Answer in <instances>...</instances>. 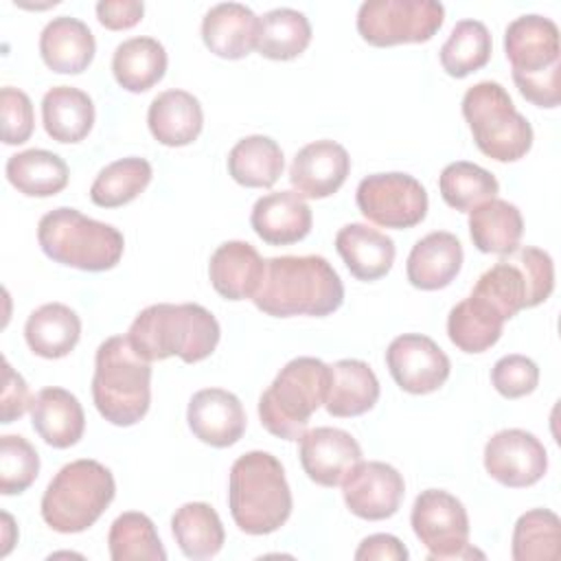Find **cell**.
I'll return each mask as SVG.
<instances>
[{
  "instance_id": "obj_35",
  "label": "cell",
  "mask_w": 561,
  "mask_h": 561,
  "mask_svg": "<svg viewBox=\"0 0 561 561\" xmlns=\"http://www.w3.org/2000/svg\"><path fill=\"white\" fill-rule=\"evenodd\" d=\"M171 533L182 554L195 561L215 557L226 541L224 524L206 502L182 504L171 517Z\"/></svg>"
},
{
  "instance_id": "obj_31",
  "label": "cell",
  "mask_w": 561,
  "mask_h": 561,
  "mask_svg": "<svg viewBox=\"0 0 561 561\" xmlns=\"http://www.w3.org/2000/svg\"><path fill=\"white\" fill-rule=\"evenodd\" d=\"M167 50L156 37L138 35L121 42L112 55L116 83L127 92H147L167 72Z\"/></svg>"
},
{
  "instance_id": "obj_3",
  "label": "cell",
  "mask_w": 561,
  "mask_h": 561,
  "mask_svg": "<svg viewBox=\"0 0 561 561\" xmlns=\"http://www.w3.org/2000/svg\"><path fill=\"white\" fill-rule=\"evenodd\" d=\"M291 491L285 469L270 451H248L230 467L228 508L245 535L276 533L291 515Z\"/></svg>"
},
{
  "instance_id": "obj_37",
  "label": "cell",
  "mask_w": 561,
  "mask_h": 561,
  "mask_svg": "<svg viewBox=\"0 0 561 561\" xmlns=\"http://www.w3.org/2000/svg\"><path fill=\"white\" fill-rule=\"evenodd\" d=\"M506 256L508 259H500L493 267H489L471 289V294L489 302L504 322L517 316L522 309H530V287L526 274L513 252Z\"/></svg>"
},
{
  "instance_id": "obj_39",
  "label": "cell",
  "mask_w": 561,
  "mask_h": 561,
  "mask_svg": "<svg viewBox=\"0 0 561 561\" xmlns=\"http://www.w3.org/2000/svg\"><path fill=\"white\" fill-rule=\"evenodd\" d=\"M491 50L493 39L486 24L480 20H460L451 28L447 42L440 46L438 57L449 77L462 79L484 68L491 59Z\"/></svg>"
},
{
  "instance_id": "obj_40",
  "label": "cell",
  "mask_w": 561,
  "mask_h": 561,
  "mask_svg": "<svg viewBox=\"0 0 561 561\" xmlns=\"http://www.w3.org/2000/svg\"><path fill=\"white\" fill-rule=\"evenodd\" d=\"M561 554V522L548 508H530L517 517L511 539L515 561H557Z\"/></svg>"
},
{
  "instance_id": "obj_10",
  "label": "cell",
  "mask_w": 561,
  "mask_h": 561,
  "mask_svg": "<svg viewBox=\"0 0 561 561\" xmlns=\"http://www.w3.org/2000/svg\"><path fill=\"white\" fill-rule=\"evenodd\" d=\"M410 524L419 541L427 548L430 561L484 557L469 546V515L465 504L443 489H425L416 495Z\"/></svg>"
},
{
  "instance_id": "obj_19",
  "label": "cell",
  "mask_w": 561,
  "mask_h": 561,
  "mask_svg": "<svg viewBox=\"0 0 561 561\" xmlns=\"http://www.w3.org/2000/svg\"><path fill=\"white\" fill-rule=\"evenodd\" d=\"M313 215L296 191H276L259 197L250 213V226L270 245H291L311 232Z\"/></svg>"
},
{
  "instance_id": "obj_45",
  "label": "cell",
  "mask_w": 561,
  "mask_h": 561,
  "mask_svg": "<svg viewBox=\"0 0 561 561\" xmlns=\"http://www.w3.org/2000/svg\"><path fill=\"white\" fill-rule=\"evenodd\" d=\"M0 121H2V142L22 145L31 138L35 127L33 103L26 92L13 85L0 90Z\"/></svg>"
},
{
  "instance_id": "obj_47",
  "label": "cell",
  "mask_w": 561,
  "mask_h": 561,
  "mask_svg": "<svg viewBox=\"0 0 561 561\" xmlns=\"http://www.w3.org/2000/svg\"><path fill=\"white\" fill-rule=\"evenodd\" d=\"M0 403H2V414H0L2 421L0 423H4V425L18 421L33 403L24 377L20 373H15L9 362H4V381H2Z\"/></svg>"
},
{
  "instance_id": "obj_28",
  "label": "cell",
  "mask_w": 561,
  "mask_h": 561,
  "mask_svg": "<svg viewBox=\"0 0 561 561\" xmlns=\"http://www.w3.org/2000/svg\"><path fill=\"white\" fill-rule=\"evenodd\" d=\"M379 381L373 368L362 359H337L331 364V388L324 408L331 416H362L375 408Z\"/></svg>"
},
{
  "instance_id": "obj_16",
  "label": "cell",
  "mask_w": 561,
  "mask_h": 561,
  "mask_svg": "<svg viewBox=\"0 0 561 561\" xmlns=\"http://www.w3.org/2000/svg\"><path fill=\"white\" fill-rule=\"evenodd\" d=\"M298 456L311 482L320 486H337L362 460V447L346 430L313 427L302 434Z\"/></svg>"
},
{
  "instance_id": "obj_29",
  "label": "cell",
  "mask_w": 561,
  "mask_h": 561,
  "mask_svg": "<svg viewBox=\"0 0 561 561\" xmlns=\"http://www.w3.org/2000/svg\"><path fill=\"white\" fill-rule=\"evenodd\" d=\"M42 123L57 142H81L94 125V103L75 85H55L42 99Z\"/></svg>"
},
{
  "instance_id": "obj_6",
  "label": "cell",
  "mask_w": 561,
  "mask_h": 561,
  "mask_svg": "<svg viewBox=\"0 0 561 561\" xmlns=\"http://www.w3.org/2000/svg\"><path fill=\"white\" fill-rule=\"evenodd\" d=\"M37 243L55 263L81 272L112 270L125 250V239L118 228L85 217L70 206L53 208L39 219Z\"/></svg>"
},
{
  "instance_id": "obj_7",
  "label": "cell",
  "mask_w": 561,
  "mask_h": 561,
  "mask_svg": "<svg viewBox=\"0 0 561 561\" xmlns=\"http://www.w3.org/2000/svg\"><path fill=\"white\" fill-rule=\"evenodd\" d=\"M116 482L112 471L92 458L64 465L42 495V519L61 535L88 530L112 504Z\"/></svg>"
},
{
  "instance_id": "obj_46",
  "label": "cell",
  "mask_w": 561,
  "mask_h": 561,
  "mask_svg": "<svg viewBox=\"0 0 561 561\" xmlns=\"http://www.w3.org/2000/svg\"><path fill=\"white\" fill-rule=\"evenodd\" d=\"M513 256L522 265L528 287H530V307L541 305L554 289V263L546 250L524 245L513 250Z\"/></svg>"
},
{
  "instance_id": "obj_13",
  "label": "cell",
  "mask_w": 561,
  "mask_h": 561,
  "mask_svg": "<svg viewBox=\"0 0 561 561\" xmlns=\"http://www.w3.org/2000/svg\"><path fill=\"white\" fill-rule=\"evenodd\" d=\"M386 366L394 383L410 394L438 390L451 370L445 351L423 333L397 335L386 348Z\"/></svg>"
},
{
  "instance_id": "obj_20",
  "label": "cell",
  "mask_w": 561,
  "mask_h": 561,
  "mask_svg": "<svg viewBox=\"0 0 561 561\" xmlns=\"http://www.w3.org/2000/svg\"><path fill=\"white\" fill-rule=\"evenodd\" d=\"M462 243L447 230H434L419 239L405 263V274L412 287L436 291L447 287L462 267Z\"/></svg>"
},
{
  "instance_id": "obj_11",
  "label": "cell",
  "mask_w": 561,
  "mask_h": 561,
  "mask_svg": "<svg viewBox=\"0 0 561 561\" xmlns=\"http://www.w3.org/2000/svg\"><path fill=\"white\" fill-rule=\"evenodd\" d=\"M359 213L383 228L405 230L427 215V191L410 173L390 171L366 175L355 191Z\"/></svg>"
},
{
  "instance_id": "obj_34",
  "label": "cell",
  "mask_w": 561,
  "mask_h": 561,
  "mask_svg": "<svg viewBox=\"0 0 561 561\" xmlns=\"http://www.w3.org/2000/svg\"><path fill=\"white\" fill-rule=\"evenodd\" d=\"M502 329V316L473 294L456 302L447 316V335L451 344L471 355L491 348L500 340Z\"/></svg>"
},
{
  "instance_id": "obj_14",
  "label": "cell",
  "mask_w": 561,
  "mask_h": 561,
  "mask_svg": "<svg viewBox=\"0 0 561 561\" xmlns=\"http://www.w3.org/2000/svg\"><path fill=\"white\" fill-rule=\"evenodd\" d=\"M348 511L362 519L379 522L392 517L405 495L403 476L388 462L359 460L342 480Z\"/></svg>"
},
{
  "instance_id": "obj_50",
  "label": "cell",
  "mask_w": 561,
  "mask_h": 561,
  "mask_svg": "<svg viewBox=\"0 0 561 561\" xmlns=\"http://www.w3.org/2000/svg\"><path fill=\"white\" fill-rule=\"evenodd\" d=\"M2 522H4V539H2V550H0V557H7L11 546L15 543V537L11 533H15V526H13V517L9 513H2Z\"/></svg>"
},
{
  "instance_id": "obj_18",
  "label": "cell",
  "mask_w": 561,
  "mask_h": 561,
  "mask_svg": "<svg viewBox=\"0 0 561 561\" xmlns=\"http://www.w3.org/2000/svg\"><path fill=\"white\" fill-rule=\"evenodd\" d=\"M351 171L348 151L335 140H313L291 160L289 182L302 197L322 199L342 188Z\"/></svg>"
},
{
  "instance_id": "obj_2",
  "label": "cell",
  "mask_w": 561,
  "mask_h": 561,
  "mask_svg": "<svg viewBox=\"0 0 561 561\" xmlns=\"http://www.w3.org/2000/svg\"><path fill=\"white\" fill-rule=\"evenodd\" d=\"M219 337L217 318L197 302L149 305L127 331L131 348L147 362L175 355L186 364H197L213 355Z\"/></svg>"
},
{
  "instance_id": "obj_4",
  "label": "cell",
  "mask_w": 561,
  "mask_h": 561,
  "mask_svg": "<svg viewBox=\"0 0 561 561\" xmlns=\"http://www.w3.org/2000/svg\"><path fill=\"white\" fill-rule=\"evenodd\" d=\"M92 401L99 414L118 427L136 425L149 412L151 362L131 348L127 335H112L99 344Z\"/></svg>"
},
{
  "instance_id": "obj_42",
  "label": "cell",
  "mask_w": 561,
  "mask_h": 561,
  "mask_svg": "<svg viewBox=\"0 0 561 561\" xmlns=\"http://www.w3.org/2000/svg\"><path fill=\"white\" fill-rule=\"evenodd\" d=\"M438 191L447 206L469 213L476 206L493 199L500 191V184L491 171L476 162L456 160L440 171Z\"/></svg>"
},
{
  "instance_id": "obj_9",
  "label": "cell",
  "mask_w": 561,
  "mask_h": 561,
  "mask_svg": "<svg viewBox=\"0 0 561 561\" xmlns=\"http://www.w3.org/2000/svg\"><path fill=\"white\" fill-rule=\"evenodd\" d=\"M443 22L445 7L436 0H366L357 11V33L379 48L427 42Z\"/></svg>"
},
{
  "instance_id": "obj_32",
  "label": "cell",
  "mask_w": 561,
  "mask_h": 561,
  "mask_svg": "<svg viewBox=\"0 0 561 561\" xmlns=\"http://www.w3.org/2000/svg\"><path fill=\"white\" fill-rule=\"evenodd\" d=\"M285 156L280 145L263 134L241 138L228 153L230 178L248 188H270L283 175Z\"/></svg>"
},
{
  "instance_id": "obj_5",
  "label": "cell",
  "mask_w": 561,
  "mask_h": 561,
  "mask_svg": "<svg viewBox=\"0 0 561 561\" xmlns=\"http://www.w3.org/2000/svg\"><path fill=\"white\" fill-rule=\"evenodd\" d=\"M329 388V364L309 355L294 357L259 399L261 425L283 440H300L311 414L324 405Z\"/></svg>"
},
{
  "instance_id": "obj_12",
  "label": "cell",
  "mask_w": 561,
  "mask_h": 561,
  "mask_svg": "<svg viewBox=\"0 0 561 561\" xmlns=\"http://www.w3.org/2000/svg\"><path fill=\"white\" fill-rule=\"evenodd\" d=\"M486 473L508 489L537 484L548 471L543 443L519 427L495 432L484 445Z\"/></svg>"
},
{
  "instance_id": "obj_1",
  "label": "cell",
  "mask_w": 561,
  "mask_h": 561,
  "mask_svg": "<svg viewBox=\"0 0 561 561\" xmlns=\"http://www.w3.org/2000/svg\"><path fill=\"white\" fill-rule=\"evenodd\" d=\"M252 302L274 318H324L342 307L344 285L324 256H272Z\"/></svg>"
},
{
  "instance_id": "obj_23",
  "label": "cell",
  "mask_w": 561,
  "mask_h": 561,
  "mask_svg": "<svg viewBox=\"0 0 561 561\" xmlns=\"http://www.w3.org/2000/svg\"><path fill=\"white\" fill-rule=\"evenodd\" d=\"M259 18L241 2H221L206 11L202 20V39L206 48L221 59H243L256 48Z\"/></svg>"
},
{
  "instance_id": "obj_21",
  "label": "cell",
  "mask_w": 561,
  "mask_h": 561,
  "mask_svg": "<svg viewBox=\"0 0 561 561\" xmlns=\"http://www.w3.org/2000/svg\"><path fill=\"white\" fill-rule=\"evenodd\" d=\"M265 261L248 241H226L217 245L208 261L213 289L226 300L252 298L263 280Z\"/></svg>"
},
{
  "instance_id": "obj_15",
  "label": "cell",
  "mask_w": 561,
  "mask_h": 561,
  "mask_svg": "<svg viewBox=\"0 0 561 561\" xmlns=\"http://www.w3.org/2000/svg\"><path fill=\"white\" fill-rule=\"evenodd\" d=\"M504 53L513 66V79L561 70L559 28L539 13L519 15L504 31Z\"/></svg>"
},
{
  "instance_id": "obj_36",
  "label": "cell",
  "mask_w": 561,
  "mask_h": 561,
  "mask_svg": "<svg viewBox=\"0 0 561 561\" xmlns=\"http://www.w3.org/2000/svg\"><path fill=\"white\" fill-rule=\"evenodd\" d=\"M311 42V24L298 9L278 7L259 18L256 50L265 59L289 61L307 50Z\"/></svg>"
},
{
  "instance_id": "obj_27",
  "label": "cell",
  "mask_w": 561,
  "mask_h": 561,
  "mask_svg": "<svg viewBox=\"0 0 561 561\" xmlns=\"http://www.w3.org/2000/svg\"><path fill=\"white\" fill-rule=\"evenodd\" d=\"M81 337V320L75 309L64 302H46L31 311L24 324L28 348L44 359L70 355Z\"/></svg>"
},
{
  "instance_id": "obj_26",
  "label": "cell",
  "mask_w": 561,
  "mask_h": 561,
  "mask_svg": "<svg viewBox=\"0 0 561 561\" xmlns=\"http://www.w3.org/2000/svg\"><path fill=\"white\" fill-rule=\"evenodd\" d=\"M151 136L164 147H186L202 134L204 110L197 96L186 90L160 92L147 112Z\"/></svg>"
},
{
  "instance_id": "obj_38",
  "label": "cell",
  "mask_w": 561,
  "mask_h": 561,
  "mask_svg": "<svg viewBox=\"0 0 561 561\" xmlns=\"http://www.w3.org/2000/svg\"><path fill=\"white\" fill-rule=\"evenodd\" d=\"M151 175L153 169L145 158L129 156L114 160L94 178L90 186V199L101 208L125 206L149 186Z\"/></svg>"
},
{
  "instance_id": "obj_49",
  "label": "cell",
  "mask_w": 561,
  "mask_h": 561,
  "mask_svg": "<svg viewBox=\"0 0 561 561\" xmlns=\"http://www.w3.org/2000/svg\"><path fill=\"white\" fill-rule=\"evenodd\" d=\"M408 557V548L401 543V539L388 533L368 535L355 550L357 561H405Z\"/></svg>"
},
{
  "instance_id": "obj_8",
  "label": "cell",
  "mask_w": 561,
  "mask_h": 561,
  "mask_svg": "<svg viewBox=\"0 0 561 561\" xmlns=\"http://www.w3.org/2000/svg\"><path fill=\"white\" fill-rule=\"evenodd\" d=\"M462 116L476 147L497 162H515L533 147V127L497 81H480L462 96Z\"/></svg>"
},
{
  "instance_id": "obj_33",
  "label": "cell",
  "mask_w": 561,
  "mask_h": 561,
  "mask_svg": "<svg viewBox=\"0 0 561 561\" xmlns=\"http://www.w3.org/2000/svg\"><path fill=\"white\" fill-rule=\"evenodd\" d=\"M7 180L26 197H50L66 188L68 164L48 149H26L13 153L4 167Z\"/></svg>"
},
{
  "instance_id": "obj_30",
  "label": "cell",
  "mask_w": 561,
  "mask_h": 561,
  "mask_svg": "<svg viewBox=\"0 0 561 561\" xmlns=\"http://www.w3.org/2000/svg\"><path fill=\"white\" fill-rule=\"evenodd\" d=\"M469 234L480 252L506 256L519 248L524 234L522 213L515 204L493 197L469 210Z\"/></svg>"
},
{
  "instance_id": "obj_41",
  "label": "cell",
  "mask_w": 561,
  "mask_h": 561,
  "mask_svg": "<svg viewBox=\"0 0 561 561\" xmlns=\"http://www.w3.org/2000/svg\"><path fill=\"white\" fill-rule=\"evenodd\" d=\"M107 548L114 561H164L167 550L153 522L138 511L121 513L107 533Z\"/></svg>"
},
{
  "instance_id": "obj_22",
  "label": "cell",
  "mask_w": 561,
  "mask_h": 561,
  "mask_svg": "<svg viewBox=\"0 0 561 561\" xmlns=\"http://www.w3.org/2000/svg\"><path fill=\"white\" fill-rule=\"evenodd\" d=\"M31 425L46 445L68 449L81 440L85 414L70 390L50 386L35 394L31 403Z\"/></svg>"
},
{
  "instance_id": "obj_44",
  "label": "cell",
  "mask_w": 561,
  "mask_h": 561,
  "mask_svg": "<svg viewBox=\"0 0 561 561\" xmlns=\"http://www.w3.org/2000/svg\"><path fill=\"white\" fill-rule=\"evenodd\" d=\"M493 388L506 399H519L530 394L539 383L537 364L519 353L500 357L491 368Z\"/></svg>"
},
{
  "instance_id": "obj_24",
  "label": "cell",
  "mask_w": 561,
  "mask_h": 561,
  "mask_svg": "<svg viewBox=\"0 0 561 561\" xmlns=\"http://www.w3.org/2000/svg\"><path fill=\"white\" fill-rule=\"evenodd\" d=\"M96 53V42L85 22L72 15L53 18L39 35V55L44 64L59 75H79L88 70Z\"/></svg>"
},
{
  "instance_id": "obj_43",
  "label": "cell",
  "mask_w": 561,
  "mask_h": 561,
  "mask_svg": "<svg viewBox=\"0 0 561 561\" xmlns=\"http://www.w3.org/2000/svg\"><path fill=\"white\" fill-rule=\"evenodd\" d=\"M39 473L37 449L20 434L0 436V493H24Z\"/></svg>"
},
{
  "instance_id": "obj_48",
  "label": "cell",
  "mask_w": 561,
  "mask_h": 561,
  "mask_svg": "<svg viewBox=\"0 0 561 561\" xmlns=\"http://www.w3.org/2000/svg\"><path fill=\"white\" fill-rule=\"evenodd\" d=\"M145 15V4L138 0H101L96 2V18L110 31H125L136 26Z\"/></svg>"
},
{
  "instance_id": "obj_17",
  "label": "cell",
  "mask_w": 561,
  "mask_h": 561,
  "mask_svg": "<svg viewBox=\"0 0 561 561\" xmlns=\"http://www.w3.org/2000/svg\"><path fill=\"white\" fill-rule=\"evenodd\" d=\"M186 421L195 438L217 449L239 443L245 432L243 405L224 388L197 390L188 401Z\"/></svg>"
},
{
  "instance_id": "obj_25",
  "label": "cell",
  "mask_w": 561,
  "mask_h": 561,
  "mask_svg": "<svg viewBox=\"0 0 561 561\" xmlns=\"http://www.w3.org/2000/svg\"><path fill=\"white\" fill-rule=\"evenodd\" d=\"M335 250L357 280H377L394 263V241L368 224H346L335 234Z\"/></svg>"
}]
</instances>
